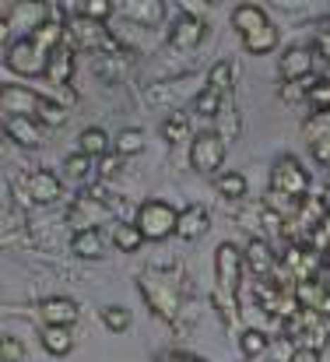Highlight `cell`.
I'll return each mask as SVG.
<instances>
[{"mask_svg":"<svg viewBox=\"0 0 330 362\" xmlns=\"http://www.w3.org/2000/svg\"><path fill=\"white\" fill-rule=\"evenodd\" d=\"M137 226L144 233V240H165L169 233H176L179 226V211L165 201H144L137 208Z\"/></svg>","mask_w":330,"mask_h":362,"instance_id":"1","label":"cell"},{"mask_svg":"<svg viewBox=\"0 0 330 362\" xmlns=\"http://www.w3.org/2000/svg\"><path fill=\"white\" fill-rule=\"evenodd\" d=\"M4 64L14 71V74H46V64H49V49H42L32 35H21L18 42L7 46V57Z\"/></svg>","mask_w":330,"mask_h":362,"instance_id":"2","label":"cell"},{"mask_svg":"<svg viewBox=\"0 0 330 362\" xmlns=\"http://www.w3.org/2000/svg\"><path fill=\"white\" fill-rule=\"evenodd\" d=\"M271 190H278V194H288V197H306L310 194V173L299 165V158H292V155H285V158H278L274 162V169H271Z\"/></svg>","mask_w":330,"mask_h":362,"instance_id":"3","label":"cell"},{"mask_svg":"<svg viewBox=\"0 0 330 362\" xmlns=\"http://www.w3.org/2000/svg\"><path fill=\"white\" fill-rule=\"evenodd\" d=\"M49 4L46 0H14L11 11H7V28L11 32H21V35H35L46 21H49Z\"/></svg>","mask_w":330,"mask_h":362,"instance_id":"4","label":"cell"},{"mask_svg":"<svg viewBox=\"0 0 330 362\" xmlns=\"http://www.w3.org/2000/svg\"><path fill=\"white\" fill-rule=\"evenodd\" d=\"M190 162H194L197 173L215 176L221 169V162H225V141H221L218 134H201L194 141V148H190Z\"/></svg>","mask_w":330,"mask_h":362,"instance_id":"5","label":"cell"},{"mask_svg":"<svg viewBox=\"0 0 330 362\" xmlns=\"http://www.w3.org/2000/svg\"><path fill=\"white\" fill-rule=\"evenodd\" d=\"M39 106H42V95H35L25 85H4L0 88V110H4V117H32V113H39Z\"/></svg>","mask_w":330,"mask_h":362,"instance_id":"6","label":"cell"},{"mask_svg":"<svg viewBox=\"0 0 330 362\" xmlns=\"http://www.w3.org/2000/svg\"><path fill=\"white\" fill-rule=\"evenodd\" d=\"M215 271H218V285L228 292V296H235V288H239V274H242V253L232 246V243H221L218 253H215Z\"/></svg>","mask_w":330,"mask_h":362,"instance_id":"7","label":"cell"},{"mask_svg":"<svg viewBox=\"0 0 330 362\" xmlns=\"http://www.w3.org/2000/svg\"><path fill=\"white\" fill-rule=\"evenodd\" d=\"M25 187H28V197H32L35 204H53V201L64 197V183H60L57 173H49V169H35V173L25 180Z\"/></svg>","mask_w":330,"mask_h":362,"instance_id":"8","label":"cell"},{"mask_svg":"<svg viewBox=\"0 0 330 362\" xmlns=\"http://www.w3.org/2000/svg\"><path fill=\"white\" fill-rule=\"evenodd\" d=\"M4 130H7V137L11 141H18V144H25V148H39L42 144V123L32 120V117H4Z\"/></svg>","mask_w":330,"mask_h":362,"instance_id":"9","label":"cell"},{"mask_svg":"<svg viewBox=\"0 0 330 362\" xmlns=\"http://www.w3.org/2000/svg\"><path fill=\"white\" fill-rule=\"evenodd\" d=\"M39 313H42V320H46V324H60V327H71V324H74V320L81 317L78 303H74V299H67V296H53V299H42Z\"/></svg>","mask_w":330,"mask_h":362,"instance_id":"10","label":"cell"},{"mask_svg":"<svg viewBox=\"0 0 330 362\" xmlns=\"http://www.w3.org/2000/svg\"><path fill=\"white\" fill-rule=\"evenodd\" d=\"M71 32H74V42H78V46H88V49L106 46V49H116V39L106 35V28H102L95 18H85V14H81V18L74 21V28H71Z\"/></svg>","mask_w":330,"mask_h":362,"instance_id":"11","label":"cell"},{"mask_svg":"<svg viewBox=\"0 0 330 362\" xmlns=\"http://www.w3.org/2000/svg\"><path fill=\"white\" fill-rule=\"evenodd\" d=\"M201 35H204V25H201V18H194V14H183V18L172 25V32H169V42H172L176 49H190V46H197V42H201Z\"/></svg>","mask_w":330,"mask_h":362,"instance_id":"12","label":"cell"},{"mask_svg":"<svg viewBox=\"0 0 330 362\" xmlns=\"http://www.w3.org/2000/svg\"><path fill=\"white\" fill-rule=\"evenodd\" d=\"M310 67H313V53L302 49V46H295V49H288V53L281 57V78H285V81H302V78H310Z\"/></svg>","mask_w":330,"mask_h":362,"instance_id":"13","label":"cell"},{"mask_svg":"<svg viewBox=\"0 0 330 362\" xmlns=\"http://www.w3.org/2000/svg\"><path fill=\"white\" fill-rule=\"evenodd\" d=\"M232 25H235V32H239V35H249V32H257V28L271 25V21H267L264 7H257V4H239V7L232 11Z\"/></svg>","mask_w":330,"mask_h":362,"instance_id":"14","label":"cell"},{"mask_svg":"<svg viewBox=\"0 0 330 362\" xmlns=\"http://www.w3.org/2000/svg\"><path fill=\"white\" fill-rule=\"evenodd\" d=\"M71 74H74V53H71L67 46H57V49L49 53L46 78H49L53 85H67V81H71Z\"/></svg>","mask_w":330,"mask_h":362,"instance_id":"15","label":"cell"},{"mask_svg":"<svg viewBox=\"0 0 330 362\" xmlns=\"http://www.w3.org/2000/svg\"><path fill=\"white\" fill-rule=\"evenodd\" d=\"M204 233H208V211L197 208V204L183 208V211H179V226H176V236L197 240V236H204Z\"/></svg>","mask_w":330,"mask_h":362,"instance_id":"16","label":"cell"},{"mask_svg":"<svg viewBox=\"0 0 330 362\" xmlns=\"http://www.w3.org/2000/svg\"><path fill=\"white\" fill-rule=\"evenodd\" d=\"M123 11L126 18L141 21V25H158L162 21V0H123Z\"/></svg>","mask_w":330,"mask_h":362,"instance_id":"17","label":"cell"},{"mask_svg":"<svg viewBox=\"0 0 330 362\" xmlns=\"http://www.w3.org/2000/svg\"><path fill=\"white\" fill-rule=\"evenodd\" d=\"M42 349H46L49 356H67V352L74 349V338H71L67 327H60V324H46V327H42Z\"/></svg>","mask_w":330,"mask_h":362,"instance_id":"18","label":"cell"},{"mask_svg":"<svg viewBox=\"0 0 330 362\" xmlns=\"http://www.w3.org/2000/svg\"><path fill=\"white\" fill-rule=\"evenodd\" d=\"M71 250H74L78 257H102V250H106L102 233H99V229H78V233H74V243H71Z\"/></svg>","mask_w":330,"mask_h":362,"instance_id":"19","label":"cell"},{"mask_svg":"<svg viewBox=\"0 0 330 362\" xmlns=\"http://www.w3.org/2000/svg\"><path fill=\"white\" fill-rule=\"evenodd\" d=\"M242 46H246L253 57H260V53H271V49L278 46V28H274V25H264V28H257V32L242 35Z\"/></svg>","mask_w":330,"mask_h":362,"instance_id":"20","label":"cell"},{"mask_svg":"<svg viewBox=\"0 0 330 362\" xmlns=\"http://www.w3.org/2000/svg\"><path fill=\"white\" fill-rule=\"evenodd\" d=\"M112 243H116V250H123V253H134V250H141V243H144V233H141V226L134 222H119V226H112Z\"/></svg>","mask_w":330,"mask_h":362,"instance_id":"21","label":"cell"},{"mask_svg":"<svg viewBox=\"0 0 330 362\" xmlns=\"http://www.w3.org/2000/svg\"><path fill=\"white\" fill-rule=\"evenodd\" d=\"M78 144H81L85 155H92V158H106V151H110V134L99 130V127H88V130H81Z\"/></svg>","mask_w":330,"mask_h":362,"instance_id":"22","label":"cell"},{"mask_svg":"<svg viewBox=\"0 0 330 362\" xmlns=\"http://www.w3.org/2000/svg\"><path fill=\"white\" fill-rule=\"evenodd\" d=\"M221 95H225L221 88H211V85H208V88L194 99V113H197L201 120H215L221 113Z\"/></svg>","mask_w":330,"mask_h":362,"instance_id":"23","label":"cell"},{"mask_svg":"<svg viewBox=\"0 0 330 362\" xmlns=\"http://www.w3.org/2000/svg\"><path fill=\"white\" fill-rule=\"evenodd\" d=\"M64 32H67V28H64V21H60V11H57V18H53V21H46V25H42L32 39H35L42 49H49V53H53V49L64 42Z\"/></svg>","mask_w":330,"mask_h":362,"instance_id":"24","label":"cell"},{"mask_svg":"<svg viewBox=\"0 0 330 362\" xmlns=\"http://www.w3.org/2000/svg\"><path fill=\"white\" fill-rule=\"evenodd\" d=\"M246 260H249V267L264 278L271 267H274V253L267 250V243H260V240H253L249 243V250H246Z\"/></svg>","mask_w":330,"mask_h":362,"instance_id":"25","label":"cell"},{"mask_svg":"<svg viewBox=\"0 0 330 362\" xmlns=\"http://www.w3.org/2000/svg\"><path fill=\"white\" fill-rule=\"evenodd\" d=\"M187 134H190V117L187 113H169V120L162 123V137L169 144H176V141H187Z\"/></svg>","mask_w":330,"mask_h":362,"instance_id":"26","label":"cell"},{"mask_svg":"<svg viewBox=\"0 0 330 362\" xmlns=\"http://www.w3.org/2000/svg\"><path fill=\"white\" fill-rule=\"evenodd\" d=\"M218 194L228 197V201L246 197V176L242 173H225V176H218Z\"/></svg>","mask_w":330,"mask_h":362,"instance_id":"27","label":"cell"},{"mask_svg":"<svg viewBox=\"0 0 330 362\" xmlns=\"http://www.w3.org/2000/svg\"><path fill=\"white\" fill-rule=\"evenodd\" d=\"M141 148H144V134H141V130L126 127V130L116 134V151H119V155H137Z\"/></svg>","mask_w":330,"mask_h":362,"instance_id":"28","label":"cell"},{"mask_svg":"<svg viewBox=\"0 0 330 362\" xmlns=\"http://www.w3.org/2000/svg\"><path fill=\"white\" fill-rule=\"evenodd\" d=\"M267 334L264 331H257V327H249L242 338H239V349H242V356H260V352H267Z\"/></svg>","mask_w":330,"mask_h":362,"instance_id":"29","label":"cell"},{"mask_svg":"<svg viewBox=\"0 0 330 362\" xmlns=\"http://www.w3.org/2000/svg\"><path fill=\"white\" fill-rule=\"evenodd\" d=\"M306 99L317 113H327L330 110V81H317V85H306Z\"/></svg>","mask_w":330,"mask_h":362,"instance_id":"30","label":"cell"},{"mask_svg":"<svg viewBox=\"0 0 330 362\" xmlns=\"http://www.w3.org/2000/svg\"><path fill=\"white\" fill-rule=\"evenodd\" d=\"M88 158H92V155H85V151L71 155V158L64 162V173H67L71 180H88V169H92V165H88Z\"/></svg>","mask_w":330,"mask_h":362,"instance_id":"31","label":"cell"},{"mask_svg":"<svg viewBox=\"0 0 330 362\" xmlns=\"http://www.w3.org/2000/svg\"><path fill=\"white\" fill-rule=\"evenodd\" d=\"M102 324H106L110 331H126V327H130V313H126L123 306H106V310H102Z\"/></svg>","mask_w":330,"mask_h":362,"instance_id":"32","label":"cell"},{"mask_svg":"<svg viewBox=\"0 0 330 362\" xmlns=\"http://www.w3.org/2000/svg\"><path fill=\"white\" fill-rule=\"evenodd\" d=\"M39 117H42V123H49V127H60V123H67V110L57 106V103H49V99H42Z\"/></svg>","mask_w":330,"mask_h":362,"instance_id":"33","label":"cell"},{"mask_svg":"<svg viewBox=\"0 0 330 362\" xmlns=\"http://www.w3.org/2000/svg\"><path fill=\"white\" fill-rule=\"evenodd\" d=\"M81 14L102 21V18H110L112 14V0H81Z\"/></svg>","mask_w":330,"mask_h":362,"instance_id":"34","label":"cell"},{"mask_svg":"<svg viewBox=\"0 0 330 362\" xmlns=\"http://www.w3.org/2000/svg\"><path fill=\"white\" fill-rule=\"evenodd\" d=\"M228 81H232V67H228L225 60H218V64L211 67V74H208V85L225 92V88H228Z\"/></svg>","mask_w":330,"mask_h":362,"instance_id":"35","label":"cell"},{"mask_svg":"<svg viewBox=\"0 0 330 362\" xmlns=\"http://www.w3.org/2000/svg\"><path fill=\"white\" fill-rule=\"evenodd\" d=\"M0 359L4 362H21L25 359V345L18 338H4L0 341Z\"/></svg>","mask_w":330,"mask_h":362,"instance_id":"36","label":"cell"},{"mask_svg":"<svg viewBox=\"0 0 330 362\" xmlns=\"http://www.w3.org/2000/svg\"><path fill=\"white\" fill-rule=\"evenodd\" d=\"M313 158L324 162L330 169V137H317V141H313Z\"/></svg>","mask_w":330,"mask_h":362,"instance_id":"37","label":"cell"},{"mask_svg":"<svg viewBox=\"0 0 330 362\" xmlns=\"http://www.w3.org/2000/svg\"><path fill=\"white\" fill-rule=\"evenodd\" d=\"M317 57L330 60V32H320V35H317Z\"/></svg>","mask_w":330,"mask_h":362,"instance_id":"38","label":"cell"},{"mask_svg":"<svg viewBox=\"0 0 330 362\" xmlns=\"http://www.w3.org/2000/svg\"><path fill=\"white\" fill-rule=\"evenodd\" d=\"M183 7L194 14V18H201V14H208V0H183Z\"/></svg>","mask_w":330,"mask_h":362,"instance_id":"39","label":"cell"},{"mask_svg":"<svg viewBox=\"0 0 330 362\" xmlns=\"http://www.w3.org/2000/svg\"><path fill=\"white\" fill-rule=\"evenodd\" d=\"M165 362H204L197 356H187V352H176V356H165Z\"/></svg>","mask_w":330,"mask_h":362,"instance_id":"40","label":"cell"},{"mask_svg":"<svg viewBox=\"0 0 330 362\" xmlns=\"http://www.w3.org/2000/svg\"><path fill=\"white\" fill-rule=\"evenodd\" d=\"M327 222H330V218H327Z\"/></svg>","mask_w":330,"mask_h":362,"instance_id":"41","label":"cell"}]
</instances>
